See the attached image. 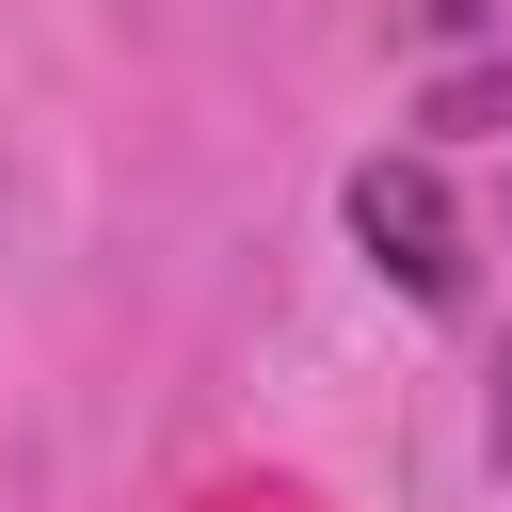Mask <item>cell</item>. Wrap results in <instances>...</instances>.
I'll use <instances>...</instances> for the list:
<instances>
[{
    "instance_id": "cell-1",
    "label": "cell",
    "mask_w": 512,
    "mask_h": 512,
    "mask_svg": "<svg viewBox=\"0 0 512 512\" xmlns=\"http://www.w3.org/2000/svg\"><path fill=\"white\" fill-rule=\"evenodd\" d=\"M352 240H368V272L400 288V304H464V208H448V176L400 144V160H352Z\"/></svg>"
},
{
    "instance_id": "cell-2",
    "label": "cell",
    "mask_w": 512,
    "mask_h": 512,
    "mask_svg": "<svg viewBox=\"0 0 512 512\" xmlns=\"http://www.w3.org/2000/svg\"><path fill=\"white\" fill-rule=\"evenodd\" d=\"M496 464H512V384H496Z\"/></svg>"
}]
</instances>
